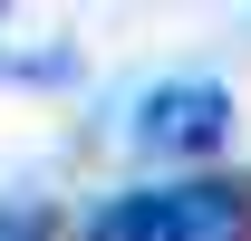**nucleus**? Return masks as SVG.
<instances>
[{
    "label": "nucleus",
    "mask_w": 251,
    "mask_h": 241,
    "mask_svg": "<svg viewBox=\"0 0 251 241\" xmlns=\"http://www.w3.org/2000/svg\"><path fill=\"white\" fill-rule=\"evenodd\" d=\"M0 77H39L49 87V77H68V58H0Z\"/></svg>",
    "instance_id": "obj_4"
},
{
    "label": "nucleus",
    "mask_w": 251,
    "mask_h": 241,
    "mask_svg": "<svg viewBox=\"0 0 251 241\" xmlns=\"http://www.w3.org/2000/svg\"><path fill=\"white\" fill-rule=\"evenodd\" d=\"M87 241H251L242 183H135L87 212Z\"/></svg>",
    "instance_id": "obj_1"
},
{
    "label": "nucleus",
    "mask_w": 251,
    "mask_h": 241,
    "mask_svg": "<svg viewBox=\"0 0 251 241\" xmlns=\"http://www.w3.org/2000/svg\"><path fill=\"white\" fill-rule=\"evenodd\" d=\"M145 154H213L232 135V96L213 77H174V87H145L135 96V125H126Z\"/></svg>",
    "instance_id": "obj_2"
},
{
    "label": "nucleus",
    "mask_w": 251,
    "mask_h": 241,
    "mask_svg": "<svg viewBox=\"0 0 251 241\" xmlns=\"http://www.w3.org/2000/svg\"><path fill=\"white\" fill-rule=\"evenodd\" d=\"M0 241H49V212H29V203H0Z\"/></svg>",
    "instance_id": "obj_3"
}]
</instances>
